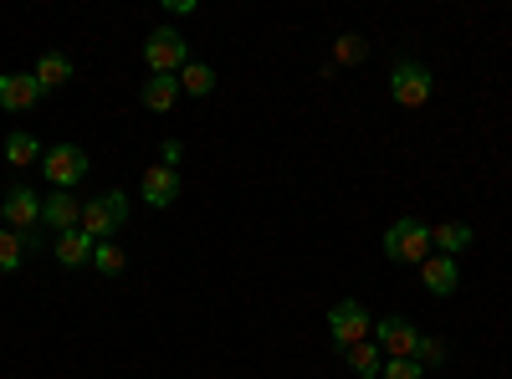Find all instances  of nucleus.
<instances>
[{
  "mask_svg": "<svg viewBox=\"0 0 512 379\" xmlns=\"http://www.w3.org/2000/svg\"><path fill=\"white\" fill-rule=\"evenodd\" d=\"M41 154H47V149H41V139L26 134V129H16L6 139V164H11V170H41Z\"/></svg>",
  "mask_w": 512,
  "mask_h": 379,
  "instance_id": "15",
  "label": "nucleus"
},
{
  "mask_svg": "<svg viewBox=\"0 0 512 379\" xmlns=\"http://www.w3.org/2000/svg\"><path fill=\"white\" fill-rule=\"evenodd\" d=\"M466 246H472V226H466V221H441V226H431V251H441V257H461Z\"/></svg>",
  "mask_w": 512,
  "mask_h": 379,
  "instance_id": "16",
  "label": "nucleus"
},
{
  "mask_svg": "<svg viewBox=\"0 0 512 379\" xmlns=\"http://www.w3.org/2000/svg\"><path fill=\"white\" fill-rule=\"evenodd\" d=\"M88 170H93V159L77 144H52L47 154H41V175H47L52 190H72L77 180H88Z\"/></svg>",
  "mask_w": 512,
  "mask_h": 379,
  "instance_id": "6",
  "label": "nucleus"
},
{
  "mask_svg": "<svg viewBox=\"0 0 512 379\" xmlns=\"http://www.w3.org/2000/svg\"><path fill=\"white\" fill-rule=\"evenodd\" d=\"M446 359V344H436V339H420V364H441Z\"/></svg>",
  "mask_w": 512,
  "mask_h": 379,
  "instance_id": "24",
  "label": "nucleus"
},
{
  "mask_svg": "<svg viewBox=\"0 0 512 379\" xmlns=\"http://www.w3.org/2000/svg\"><path fill=\"white\" fill-rule=\"evenodd\" d=\"M180 154H185V149H180V139H164V164H169V170L180 164Z\"/></svg>",
  "mask_w": 512,
  "mask_h": 379,
  "instance_id": "25",
  "label": "nucleus"
},
{
  "mask_svg": "<svg viewBox=\"0 0 512 379\" xmlns=\"http://www.w3.org/2000/svg\"><path fill=\"white\" fill-rule=\"evenodd\" d=\"M180 93H190V98H210V93H216V72H210L205 62H185V72H180Z\"/></svg>",
  "mask_w": 512,
  "mask_h": 379,
  "instance_id": "19",
  "label": "nucleus"
},
{
  "mask_svg": "<svg viewBox=\"0 0 512 379\" xmlns=\"http://www.w3.org/2000/svg\"><path fill=\"white\" fill-rule=\"evenodd\" d=\"M139 195H144V205L169 210L180 200V170H169V164H149L144 180H139Z\"/></svg>",
  "mask_w": 512,
  "mask_h": 379,
  "instance_id": "10",
  "label": "nucleus"
},
{
  "mask_svg": "<svg viewBox=\"0 0 512 379\" xmlns=\"http://www.w3.org/2000/svg\"><path fill=\"white\" fill-rule=\"evenodd\" d=\"M420 339L425 333L410 318H379L374 323V344L384 349V359H420Z\"/></svg>",
  "mask_w": 512,
  "mask_h": 379,
  "instance_id": "7",
  "label": "nucleus"
},
{
  "mask_svg": "<svg viewBox=\"0 0 512 379\" xmlns=\"http://www.w3.org/2000/svg\"><path fill=\"white\" fill-rule=\"evenodd\" d=\"M144 62H149V77H180L190 62V41L175 26H154L144 36Z\"/></svg>",
  "mask_w": 512,
  "mask_h": 379,
  "instance_id": "2",
  "label": "nucleus"
},
{
  "mask_svg": "<svg viewBox=\"0 0 512 379\" xmlns=\"http://www.w3.org/2000/svg\"><path fill=\"white\" fill-rule=\"evenodd\" d=\"M41 226H47L52 236L82 231V200L72 190H47L41 195Z\"/></svg>",
  "mask_w": 512,
  "mask_h": 379,
  "instance_id": "8",
  "label": "nucleus"
},
{
  "mask_svg": "<svg viewBox=\"0 0 512 379\" xmlns=\"http://www.w3.org/2000/svg\"><path fill=\"white\" fill-rule=\"evenodd\" d=\"M328 339H333L338 354L354 349V344H364V339H374V318H369V308L354 303V298L333 303V308H328Z\"/></svg>",
  "mask_w": 512,
  "mask_h": 379,
  "instance_id": "3",
  "label": "nucleus"
},
{
  "mask_svg": "<svg viewBox=\"0 0 512 379\" xmlns=\"http://www.w3.org/2000/svg\"><path fill=\"white\" fill-rule=\"evenodd\" d=\"M128 221V195L123 190H108L98 200H82V231H88L93 241H113Z\"/></svg>",
  "mask_w": 512,
  "mask_h": 379,
  "instance_id": "4",
  "label": "nucleus"
},
{
  "mask_svg": "<svg viewBox=\"0 0 512 379\" xmlns=\"http://www.w3.org/2000/svg\"><path fill=\"white\" fill-rule=\"evenodd\" d=\"M26 262V241H21V231H6L0 226V272H16Z\"/></svg>",
  "mask_w": 512,
  "mask_h": 379,
  "instance_id": "21",
  "label": "nucleus"
},
{
  "mask_svg": "<svg viewBox=\"0 0 512 379\" xmlns=\"http://www.w3.org/2000/svg\"><path fill=\"white\" fill-rule=\"evenodd\" d=\"M36 103H41V88H36L31 72H6L0 77V108L6 113H31Z\"/></svg>",
  "mask_w": 512,
  "mask_h": 379,
  "instance_id": "12",
  "label": "nucleus"
},
{
  "mask_svg": "<svg viewBox=\"0 0 512 379\" xmlns=\"http://www.w3.org/2000/svg\"><path fill=\"white\" fill-rule=\"evenodd\" d=\"M31 77H36V88H41V93H57V88H67V82H72V57H62V52H41L36 67H31Z\"/></svg>",
  "mask_w": 512,
  "mask_h": 379,
  "instance_id": "14",
  "label": "nucleus"
},
{
  "mask_svg": "<svg viewBox=\"0 0 512 379\" xmlns=\"http://www.w3.org/2000/svg\"><path fill=\"white\" fill-rule=\"evenodd\" d=\"M364 57H369V41H364V36H338V41H333V62H338V67H359Z\"/></svg>",
  "mask_w": 512,
  "mask_h": 379,
  "instance_id": "22",
  "label": "nucleus"
},
{
  "mask_svg": "<svg viewBox=\"0 0 512 379\" xmlns=\"http://www.w3.org/2000/svg\"><path fill=\"white\" fill-rule=\"evenodd\" d=\"M93 236L88 231H67V236H52V257L67 267V272H77V267H88L93 262Z\"/></svg>",
  "mask_w": 512,
  "mask_h": 379,
  "instance_id": "13",
  "label": "nucleus"
},
{
  "mask_svg": "<svg viewBox=\"0 0 512 379\" xmlns=\"http://www.w3.org/2000/svg\"><path fill=\"white\" fill-rule=\"evenodd\" d=\"M0 226L6 231H31L41 226V195L31 185H11L6 200H0Z\"/></svg>",
  "mask_w": 512,
  "mask_h": 379,
  "instance_id": "9",
  "label": "nucleus"
},
{
  "mask_svg": "<svg viewBox=\"0 0 512 379\" xmlns=\"http://www.w3.org/2000/svg\"><path fill=\"white\" fill-rule=\"evenodd\" d=\"M431 93H436L431 67H420L415 57H405V62L390 67V98H395L400 108H425V103H431Z\"/></svg>",
  "mask_w": 512,
  "mask_h": 379,
  "instance_id": "5",
  "label": "nucleus"
},
{
  "mask_svg": "<svg viewBox=\"0 0 512 379\" xmlns=\"http://www.w3.org/2000/svg\"><path fill=\"white\" fill-rule=\"evenodd\" d=\"M379 379H425V369H420V359H384Z\"/></svg>",
  "mask_w": 512,
  "mask_h": 379,
  "instance_id": "23",
  "label": "nucleus"
},
{
  "mask_svg": "<svg viewBox=\"0 0 512 379\" xmlns=\"http://www.w3.org/2000/svg\"><path fill=\"white\" fill-rule=\"evenodd\" d=\"M175 98H180V77H149L144 93H139V103L149 113H169V108H175Z\"/></svg>",
  "mask_w": 512,
  "mask_h": 379,
  "instance_id": "17",
  "label": "nucleus"
},
{
  "mask_svg": "<svg viewBox=\"0 0 512 379\" xmlns=\"http://www.w3.org/2000/svg\"><path fill=\"white\" fill-rule=\"evenodd\" d=\"M420 282H425V292H436V298H451V292L461 287V262L431 251V257L420 262Z\"/></svg>",
  "mask_w": 512,
  "mask_h": 379,
  "instance_id": "11",
  "label": "nucleus"
},
{
  "mask_svg": "<svg viewBox=\"0 0 512 379\" xmlns=\"http://www.w3.org/2000/svg\"><path fill=\"white\" fill-rule=\"evenodd\" d=\"M384 257L405 262V267H420L425 257H431V226H425L420 216L390 221V231H384Z\"/></svg>",
  "mask_w": 512,
  "mask_h": 379,
  "instance_id": "1",
  "label": "nucleus"
},
{
  "mask_svg": "<svg viewBox=\"0 0 512 379\" xmlns=\"http://www.w3.org/2000/svg\"><path fill=\"white\" fill-rule=\"evenodd\" d=\"M344 364H349L359 379H379V369H384V349H379L374 339H364V344L344 349Z\"/></svg>",
  "mask_w": 512,
  "mask_h": 379,
  "instance_id": "18",
  "label": "nucleus"
},
{
  "mask_svg": "<svg viewBox=\"0 0 512 379\" xmlns=\"http://www.w3.org/2000/svg\"><path fill=\"white\" fill-rule=\"evenodd\" d=\"M93 267H98L103 277H123V267H128L123 246H113V241H98V246H93Z\"/></svg>",
  "mask_w": 512,
  "mask_h": 379,
  "instance_id": "20",
  "label": "nucleus"
}]
</instances>
